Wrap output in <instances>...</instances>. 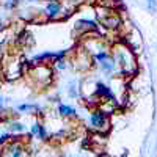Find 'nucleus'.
I'll return each instance as SVG.
<instances>
[{
  "instance_id": "nucleus-1",
  "label": "nucleus",
  "mask_w": 157,
  "mask_h": 157,
  "mask_svg": "<svg viewBox=\"0 0 157 157\" xmlns=\"http://www.w3.org/2000/svg\"><path fill=\"white\" fill-rule=\"evenodd\" d=\"M91 124H93L96 129H102V127H107L109 121L105 115H104L102 112H94L93 115H91Z\"/></svg>"
},
{
  "instance_id": "nucleus-2",
  "label": "nucleus",
  "mask_w": 157,
  "mask_h": 157,
  "mask_svg": "<svg viewBox=\"0 0 157 157\" xmlns=\"http://www.w3.org/2000/svg\"><path fill=\"white\" fill-rule=\"evenodd\" d=\"M102 22H104V25H105V27L115 29V27H118V24H120V17L115 16V14H110L109 19H102Z\"/></svg>"
},
{
  "instance_id": "nucleus-3",
  "label": "nucleus",
  "mask_w": 157,
  "mask_h": 157,
  "mask_svg": "<svg viewBox=\"0 0 157 157\" xmlns=\"http://www.w3.org/2000/svg\"><path fill=\"white\" fill-rule=\"evenodd\" d=\"M58 11H60V5L58 3H49L47 5V8H46V13H47V16H50V17H54V16H57L58 14Z\"/></svg>"
},
{
  "instance_id": "nucleus-4",
  "label": "nucleus",
  "mask_w": 157,
  "mask_h": 157,
  "mask_svg": "<svg viewBox=\"0 0 157 157\" xmlns=\"http://www.w3.org/2000/svg\"><path fill=\"white\" fill-rule=\"evenodd\" d=\"M10 151H11L13 157H22V146L21 145H13L10 148Z\"/></svg>"
},
{
  "instance_id": "nucleus-5",
  "label": "nucleus",
  "mask_w": 157,
  "mask_h": 157,
  "mask_svg": "<svg viewBox=\"0 0 157 157\" xmlns=\"http://www.w3.org/2000/svg\"><path fill=\"white\" fill-rule=\"evenodd\" d=\"M60 113L63 115V116H72V115H75V112L71 109V107H68V105H60Z\"/></svg>"
},
{
  "instance_id": "nucleus-6",
  "label": "nucleus",
  "mask_w": 157,
  "mask_h": 157,
  "mask_svg": "<svg viewBox=\"0 0 157 157\" xmlns=\"http://www.w3.org/2000/svg\"><path fill=\"white\" fill-rule=\"evenodd\" d=\"M32 130H33V134H39V135H41L43 138L46 137V132H44V129H43L41 126H39V124H35Z\"/></svg>"
},
{
  "instance_id": "nucleus-7",
  "label": "nucleus",
  "mask_w": 157,
  "mask_h": 157,
  "mask_svg": "<svg viewBox=\"0 0 157 157\" xmlns=\"http://www.w3.org/2000/svg\"><path fill=\"white\" fill-rule=\"evenodd\" d=\"M96 58H98L99 61H105V60H107V54H105V52H102V54H99Z\"/></svg>"
},
{
  "instance_id": "nucleus-8",
  "label": "nucleus",
  "mask_w": 157,
  "mask_h": 157,
  "mask_svg": "<svg viewBox=\"0 0 157 157\" xmlns=\"http://www.w3.org/2000/svg\"><path fill=\"white\" fill-rule=\"evenodd\" d=\"M148 5H149L151 10H155V8H157V3L154 2V0H148Z\"/></svg>"
},
{
  "instance_id": "nucleus-9",
  "label": "nucleus",
  "mask_w": 157,
  "mask_h": 157,
  "mask_svg": "<svg viewBox=\"0 0 157 157\" xmlns=\"http://www.w3.org/2000/svg\"><path fill=\"white\" fill-rule=\"evenodd\" d=\"M36 107H33V105H21V110H35Z\"/></svg>"
},
{
  "instance_id": "nucleus-10",
  "label": "nucleus",
  "mask_w": 157,
  "mask_h": 157,
  "mask_svg": "<svg viewBox=\"0 0 157 157\" xmlns=\"http://www.w3.org/2000/svg\"><path fill=\"white\" fill-rule=\"evenodd\" d=\"M13 129H14V130H22L24 127H22V124H19V123H14V124H13Z\"/></svg>"
},
{
  "instance_id": "nucleus-11",
  "label": "nucleus",
  "mask_w": 157,
  "mask_h": 157,
  "mask_svg": "<svg viewBox=\"0 0 157 157\" xmlns=\"http://www.w3.org/2000/svg\"><path fill=\"white\" fill-rule=\"evenodd\" d=\"M58 68H60V69H64V68H66V64H64L63 61H60V64H58Z\"/></svg>"
}]
</instances>
